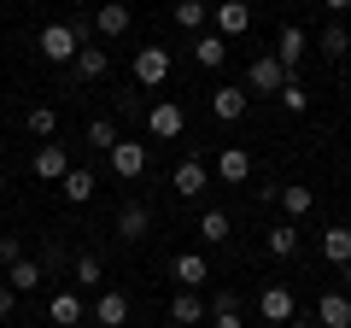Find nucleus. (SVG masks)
<instances>
[{"label":"nucleus","instance_id":"nucleus-10","mask_svg":"<svg viewBox=\"0 0 351 328\" xmlns=\"http://www.w3.org/2000/svg\"><path fill=\"white\" fill-rule=\"evenodd\" d=\"M106 159H112V170H117L123 182H135L141 170H147V147H141V141H117V147L106 152Z\"/></svg>","mask_w":351,"mask_h":328},{"label":"nucleus","instance_id":"nucleus-21","mask_svg":"<svg viewBox=\"0 0 351 328\" xmlns=\"http://www.w3.org/2000/svg\"><path fill=\"white\" fill-rule=\"evenodd\" d=\"M170 323H176V328H193V323H205V305H199V293H193V288H182V293L170 299Z\"/></svg>","mask_w":351,"mask_h":328},{"label":"nucleus","instance_id":"nucleus-14","mask_svg":"<svg viewBox=\"0 0 351 328\" xmlns=\"http://www.w3.org/2000/svg\"><path fill=\"white\" fill-rule=\"evenodd\" d=\"M217 176H223L228 188H240V182L252 176V152L246 147H223V152H217Z\"/></svg>","mask_w":351,"mask_h":328},{"label":"nucleus","instance_id":"nucleus-39","mask_svg":"<svg viewBox=\"0 0 351 328\" xmlns=\"http://www.w3.org/2000/svg\"><path fill=\"white\" fill-rule=\"evenodd\" d=\"M339 281H346V293H351V264H339Z\"/></svg>","mask_w":351,"mask_h":328},{"label":"nucleus","instance_id":"nucleus-38","mask_svg":"<svg viewBox=\"0 0 351 328\" xmlns=\"http://www.w3.org/2000/svg\"><path fill=\"white\" fill-rule=\"evenodd\" d=\"M281 328H316V316H293V323H281Z\"/></svg>","mask_w":351,"mask_h":328},{"label":"nucleus","instance_id":"nucleus-27","mask_svg":"<svg viewBox=\"0 0 351 328\" xmlns=\"http://www.w3.org/2000/svg\"><path fill=\"white\" fill-rule=\"evenodd\" d=\"M205 24H211V6L205 0H176V30H193L199 36Z\"/></svg>","mask_w":351,"mask_h":328},{"label":"nucleus","instance_id":"nucleus-28","mask_svg":"<svg viewBox=\"0 0 351 328\" xmlns=\"http://www.w3.org/2000/svg\"><path fill=\"white\" fill-rule=\"evenodd\" d=\"M71 276L82 281V288H100V281H106V258H100V253H82V258L71 264Z\"/></svg>","mask_w":351,"mask_h":328},{"label":"nucleus","instance_id":"nucleus-33","mask_svg":"<svg viewBox=\"0 0 351 328\" xmlns=\"http://www.w3.org/2000/svg\"><path fill=\"white\" fill-rule=\"evenodd\" d=\"M281 106H287V112H293V117H299V112H311V89H304L299 76H293L287 89H281Z\"/></svg>","mask_w":351,"mask_h":328},{"label":"nucleus","instance_id":"nucleus-12","mask_svg":"<svg viewBox=\"0 0 351 328\" xmlns=\"http://www.w3.org/2000/svg\"><path fill=\"white\" fill-rule=\"evenodd\" d=\"M29 170H36V182H64V170H71V159H64L59 141H47V147L29 159Z\"/></svg>","mask_w":351,"mask_h":328},{"label":"nucleus","instance_id":"nucleus-37","mask_svg":"<svg viewBox=\"0 0 351 328\" xmlns=\"http://www.w3.org/2000/svg\"><path fill=\"white\" fill-rule=\"evenodd\" d=\"M322 6H328L334 18H339V12H351V0H322Z\"/></svg>","mask_w":351,"mask_h":328},{"label":"nucleus","instance_id":"nucleus-7","mask_svg":"<svg viewBox=\"0 0 351 328\" xmlns=\"http://www.w3.org/2000/svg\"><path fill=\"white\" fill-rule=\"evenodd\" d=\"M316 328H351V293H322L316 299Z\"/></svg>","mask_w":351,"mask_h":328},{"label":"nucleus","instance_id":"nucleus-36","mask_svg":"<svg viewBox=\"0 0 351 328\" xmlns=\"http://www.w3.org/2000/svg\"><path fill=\"white\" fill-rule=\"evenodd\" d=\"M217 316V328H246V323H240V311H211Z\"/></svg>","mask_w":351,"mask_h":328},{"label":"nucleus","instance_id":"nucleus-4","mask_svg":"<svg viewBox=\"0 0 351 328\" xmlns=\"http://www.w3.org/2000/svg\"><path fill=\"white\" fill-rule=\"evenodd\" d=\"M147 129H152L158 141H176L182 129H188V112H182V100H158V106L147 112Z\"/></svg>","mask_w":351,"mask_h":328},{"label":"nucleus","instance_id":"nucleus-35","mask_svg":"<svg viewBox=\"0 0 351 328\" xmlns=\"http://www.w3.org/2000/svg\"><path fill=\"white\" fill-rule=\"evenodd\" d=\"M12 311H18V293L0 281V323H12Z\"/></svg>","mask_w":351,"mask_h":328},{"label":"nucleus","instance_id":"nucleus-3","mask_svg":"<svg viewBox=\"0 0 351 328\" xmlns=\"http://www.w3.org/2000/svg\"><path fill=\"white\" fill-rule=\"evenodd\" d=\"M211 24H217V36H223V41H234V36H246V30H252V6H246V0H217V6H211Z\"/></svg>","mask_w":351,"mask_h":328},{"label":"nucleus","instance_id":"nucleus-2","mask_svg":"<svg viewBox=\"0 0 351 328\" xmlns=\"http://www.w3.org/2000/svg\"><path fill=\"white\" fill-rule=\"evenodd\" d=\"M287 82H293V71L276 59V53H258V59L246 65V89H252V94H281Z\"/></svg>","mask_w":351,"mask_h":328},{"label":"nucleus","instance_id":"nucleus-16","mask_svg":"<svg viewBox=\"0 0 351 328\" xmlns=\"http://www.w3.org/2000/svg\"><path fill=\"white\" fill-rule=\"evenodd\" d=\"M41 281H47V264H41V258H18V264L6 270V288L12 293H36Z\"/></svg>","mask_w":351,"mask_h":328},{"label":"nucleus","instance_id":"nucleus-13","mask_svg":"<svg viewBox=\"0 0 351 328\" xmlns=\"http://www.w3.org/2000/svg\"><path fill=\"white\" fill-rule=\"evenodd\" d=\"M94 323H100V328H123V323H129V293L106 288L100 299H94Z\"/></svg>","mask_w":351,"mask_h":328},{"label":"nucleus","instance_id":"nucleus-25","mask_svg":"<svg viewBox=\"0 0 351 328\" xmlns=\"http://www.w3.org/2000/svg\"><path fill=\"white\" fill-rule=\"evenodd\" d=\"M276 200H281V211H287V217H304V211H316V194L304 188V182H287V188H276Z\"/></svg>","mask_w":351,"mask_h":328},{"label":"nucleus","instance_id":"nucleus-11","mask_svg":"<svg viewBox=\"0 0 351 328\" xmlns=\"http://www.w3.org/2000/svg\"><path fill=\"white\" fill-rule=\"evenodd\" d=\"M106 71H112V53H106V47H88V41H82V53L71 59V76H76V82H100Z\"/></svg>","mask_w":351,"mask_h":328},{"label":"nucleus","instance_id":"nucleus-24","mask_svg":"<svg viewBox=\"0 0 351 328\" xmlns=\"http://www.w3.org/2000/svg\"><path fill=\"white\" fill-rule=\"evenodd\" d=\"M193 59H199L205 71H217V65L228 59V47H223V36H217V30H199V36H193Z\"/></svg>","mask_w":351,"mask_h":328},{"label":"nucleus","instance_id":"nucleus-17","mask_svg":"<svg viewBox=\"0 0 351 328\" xmlns=\"http://www.w3.org/2000/svg\"><path fill=\"white\" fill-rule=\"evenodd\" d=\"M47 323L53 328H76V323H82V293H71V288L53 293V299H47Z\"/></svg>","mask_w":351,"mask_h":328},{"label":"nucleus","instance_id":"nucleus-23","mask_svg":"<svg viewBox=\"0 0 351 328\" xmlns=\"http://www.w3.org/2000/svg\"><path fill=\"white\" fill-rule=\"evenodd\" d=\"M94 188H100L94 170H64V182H59V194H64L71 205H88V200H94Z\"/></svg>","mask_w":351,"mask_h":328},{"label":"nucleus","instance_id":"nucleus-34","mask_svg":"<svg viewBox=\"0 0 351 328\" xmlns=\"http://www.w3.org/2000/svg\"><path fill=\"white\" fill-rule=\"evenodd\" d=\"M18 258H29L24 253V235H0V270H12Z\"/></svg>","mask_w":351,"mask_h":328},{"label":"nucleus","instance_id":"nucleus-6","mask_svg":"<svg viewBox=\"0 0 351 328\" xmlns=\"http://www.w3.org/2000/svg\"><path fill=\"white\" fill-rule=\"evenodd\" d=\"M152 235V211L147 205H123V211H117V240H123V246H141V240Z\"/></svg>","mask_w":351,"mask_h":328},{"label":"nucleus","instance_id":"nucleus-15","mask_svg":"<svg viewBox=\"0 0 351 328\" xmlns=\"http://www.w3.org/2000/svg\"><path fill=\"white\" fill-rule=\"evenodd\" d=\"M170 276L182 281V288H205V281H211V264H205L199 253H176L170 258Z\"/></svg>","mask_w":351,"mask_h":328},{"label":"nucleus","instance_id":"nucleus-9","mask_svg":"<svg viewBox=\"0 0 351 328\" xmlns=\"http://www.w3.org/2000/svg\"><path fill=\"white\" fill-rule=\"evenodd\" d=\"M170 188H176V200H199V194H205V164L199 159H182L170 170Z\"/></svg>","mask_w":351,"mask_h":328},{"label":"nucleus","instance_id":"nucleus-1","mask_svg":"<svg viewBox=\"0 0 351 328\" xmlns=\"http://www.w3.org/2000/svg\"><path fill=\"white\" fill-rule=\"evenodd\" d=\"M82 30H76V24H47V30H41V36H36V47H41V59H47V65H71L76 59V53H82Z\"/></svg>","mask_w":351,"mask_h":328},{"label":"nucleus","instance_id":"nucleus-19","mask_svg":"<svg viewBox=\"0 0 351 328\" xmlns=\"http://www.w3.org/2000/svg\"><path fill=\"white\" fill-rule=\"evenodd\" d=\"M94 30H100L106 41H117V36H129V6H123V0H106L100 12H94Z\"/></svg>","mask_w":351,"mask_h":328},{"label":"nucleus","instance_id":"nucleus-31","mask_svg":"<svg viewBox=\"0 0 351 328\" xmlns=\"http://www.w3.org/2000/svg\"><path fill=\"white\" fill-rule=\"evenodd\" d=\"M199 240H205V246H223V240H228V217L223 211H205L199 217Z\"/></svg>","mask_w":351,"mask_h":328},{"label":"nucleus","instance_id":"nucleus-29","mask_svg":"<svg viewBox=\"0 0 351 328\" xmlns=\"http://www.w3.org/2000/svg\"><path fill=\"white\" fill-rule=\"evenodd\" d=\"M316 47H322L328 59H346V53H351V30L346 24H328L322 36H316Z\"/></svg>","mask_w":351,"mask_h":328},{"label":"nucleus","instance_id":"nucleus-40","mask_svg":"<svg viewBox=\"0 0 351 328\" xmlns=\"http://www.w3.org/2000/svg\"><path fill=\"white\" fill-rule=\"evenodd\" d=\"M0 194H6V170H0Z\"/></svg>","mask_w":351,"mask_h":328},{"label":"nucleus","instance_id":"nucleus-8","mask_svg":"<svg viewBox=\"0 0 351 328\" xmlns=\"http://www.w3.org/2000/svg\"><path fill=\"white\" fill-rule=\"evenodd\" d=\"M246 94L252 89H228V82L211 89V117H217V124H240V117H246Z\"/></svg>","mask_w":351,"mask_h":328},{"label":"nucleus","instance_id":"nucleus-32","mask_svg":"<svg viewBox=\"0 0 351 328\" xmlns=\"http://www.w3.org/2000/svg\"><path fill=\"white\" fill-rule=\"evenodd\" d=\"M24 124H29V135H41V141H47L53 129H59V112H53V106H29V117H24Z\"/></svg>","mask_w":351,"mask_h":328},{"label":"nucleus","instance_id":"nucleus-18","mask_svg":"<svg viewBox=\"0 0 351 328\" xmlns=\"http://www.w3.org/2000/svg\"><path fill=\"white\" fill-rule=\"evenodd\" d=\"M258 311H263V323H293V316H299L287 288H263V293H258Z\"/></svg>","mask_w":351,"mask_h":328},{"label":"nucleus","instance_id":"nucleus-22","mask_svg":"<svg viewBox=\"0 0 351 328\" xmlns=\"http://www.w3.org/2000/svg\"><path fill=\"white\" fill-rule=\"evenodd\" d=\"M322 258H328V264H351V229L346 223H334V229H322Z\"/></svg>","mask_w":351,"mask_h":328},{"label":"nucleus","instance_id":"nucleus-5","mask_svg":"<svg viewBox=\"0 0 351 328\" xmlns=\"http://www.w3.org/2000/svg\"><path fill=\"white\" fill-rule=\"evenodd\" d=\"M164 76H170V47H141L135 53V82L141 89H158Z\"/></svg>","mask_w":351,"mask_h":328},{"label":"nucleus","instance_id":"nucleus-26","mask_svg":"<svg viewBox=\"0 0 351 328\" xmlns=\"http://www.w3.org/2000/svg\"><path fill=\"white\" fill-rule=\"evenodd\" d=\"M82 141H88V147H94V152H112V147H117V141H123V135H117V124H112V117H88Z\"/></svg>","mask_w":351,"mask_h":328},{"label":"nucleus","instance_id":"nucleus-41","mask_svg":"<svg viewBox=\"0 0 351 328\" xmlns=\"http://www.w3.org/2000/svg\"><path fill=\"white\" fill-rule=\"evenodd\" d=\"M0 152H6V141H0Z\"/></svg>","mask_w":351,"mask_h":328},{"label":"nucleus","instance_id":"nucleus-30","mask_svg":"<svg viewBox=\"0 0 351 328\" xmlns=\"http://www.w3.org/2000/svg\"><path fill=\"white\" fill-rule=\"evenodd\" d=\"M293 253H299V229L276 223V229H269V258H293Z\"/></svg>","mask_w":351,"mask_h":328},{"label":"nucleus","instance_id":"nucleus-20","mask_svg":"<svg viewBox=\"0 0 351 328\" xmlns=\"http://www.w3.org/2000/svg\"><path fill=\"white\" fill-rule=\"evenodd\" d=\"M304 53H311V36H304L299 24H287V30H281V36H276V59H281V65H287V71H293V65H299Z\"/></svg>","mask_w":351,"mask_h":328}]
</instances>
